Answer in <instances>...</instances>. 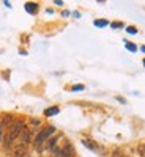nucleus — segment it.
<instances>
[{
    "label": "nucleus",
    "mask_w": 145,
    "mask_h": 157,
    "mask_svg": "<svg viewBox=\"0 0 145 157\" xmlns=\"http://www.w3.org/2000/svg\"><path fill=\"white\" fill-rule=\"evenodd\" d=\"M84 145H85V146H88L90 149H96V146H95V145H91V143H90L88 140H84Z\"/></svg>",
    "instance_id": "nucleus-9"
},
{
    "label": "nucleus",
    "mask_w": 145,
    "mask_h": 157,
    "mask_svg": "<svg viewBox=\"0 0 145 157\" xmlns=\"http://www.w3.org/2000/svg\"><path fill=\"white\" fill-rule=\"evenodd\" d=\"M2 137H3V126L0 124V141H2Z\"/></svg>",
    "instance_id": "nucleus-13"
},
{
    "label": "nucleus",
    "mask_w": 145,
    "mask_h": 157,
    "mask_svg": "<svg viewBox=\"0 0 145 157\" xmlns=\"http://www.w3.org/2000/svg\"><path fill=\"white\" fill-rule=\"evenodd\" d=\"M27 154V146L25 145H18V148L14 149V157H22V155H25Z\"/></svg>",
    "instance_id": "nucleus-3"
},
{
    "label": "nucleus",
    "mask_w": 145,
    "mask_h": 157,
    "mask_svg": "<svg viewBox=\"0 0 145 157\" xmlns=\"http://www.w3.org/2000/svg\"><path fill=\"white\" fill-rule=\"evenodd\" d=\"M107 24H109V22L104 21V19H96V21H95V25H96V27H106Z\"/></svg>",
    "instance_id": "nucleus-6"
},
{
    "label": "nucleus",
    "mask_w": 145,
    "mask_h": 157,
    "mask_svg": "<svg viewBox=\"0 0 145 157\" xmlns=\"http://www.w3.org/2000/svg\"><path fill=\"white\" fill-rule=\"evenodd\" d=\"M25 11L30 13V14H35V13L38 11V3H33V2H29V3H25Z\"/></svg>",
    "instance_id": "nucleus-4"
},
{
    "label": "nucleus",
    "mask_w": 145,
    "mask_h": 157,
    "mask_svg": "<svg viewBox=\"0 0 145 157\" xmlns=\"http://www.w3.org/2000/svg\"><path fill=\"white\" fill-rule=\"evenodd\" d=\"M54 3H55V5H58V6H62V5H63V2H62V0H55Z\"/></svg>",
    "instance_id": "nucleus-15"
},
{
    "label": "nucleus",
    "mask_w": 145,
    "mask_h": 157,
    "mask_svg": "<svg viewBox=\"0 0 145 157\" xmlns=\"http://www.w3.org/2000/svg\"><path fill=\"white\" fill-rule=\"evenodd\" d=\"M143 64H145V58H143Z\"/></svg>",
    "instance_id": "nucleus-16"
},
{
    "label": "nucleus",
    "mask_w": 145,
    "mask_h": 157,
    "mask_svg": "<svg viewBox=\"0 0 145 157\" xmlns=\"http://www.w3.org/2000/svg\"><path fill=\"white\" fill-rule=\"evenodd\" d=\"M24 130V123L22 121H14L10 124V129H8V134L5 137V148H11V143L14 141Z\"/></svg>",
    "instance_id": "nucleus-1"
},
{
    "label": "nucleus",
    "mask_w": 145,
    "mask_h": 157,
    "mask_svg": "<svg viewBox=\"0 0 145 157\" xmlns=\"http://www.w3.org/2000/svg\"><path fill=\"white\" fill-rule=\"evenodd\" d=\"M55 141H57V138H52V140H49V143H47V148H49V149H50V148H54Z\"/></svg>",
    "instance_id": "nucleus-10"
},
{
    "label": "nucleus",
    "mask_w": 145,
    "mask_h": 157,
    "mask_svg": "<svg viewBox=\"0 0 145 157\" xmlns=\"http://www.w3.org/2000/svg\"><path fill=\"white\" fill-rule=\"evenodd\" d=\"M126 49L131 50V52H136V50H137V47H136L134 44H129V43H126Z\"/></svg>",
    "instance_id": "nucleus-8"
},
{
    "label": "nucleus",
    "mask_w": 145,
    "mask_h": 157,
    "mask_svg": "<svg viewBox=\"0 0 145 157\" xmlns=\"http://www.w3.org/2000/svg\"><path fill=\"white\" fill-rule=\"evenodd\" d=\"M79 90H84V85H74L73 86V91H79Z\"/></svg>",
    "instance_id": "nucleus-12"
},
{
    "label": "nucleus",
    "mask_w": 145,
    "mask_h": 157,
    "mask_svg": "<svg viewBox=\"0 0 145 157\" xmlns=\"http://www.w3.org/2000/svg\"><path fill=\"white\" fill-rule=\"evenodd\" d=\"M55 132V127H52V126H47V127H44L41 132H39L38 135H36V138H35V148H41V145L43 143Z\"/></svg>",
    "instance_id": "nucleus-2"
},
{
    "label": "nucleus",
    "mask_w": 145,
    "mask_h": 157,
    "mask_svg": "<svg viewBox=\"0 0 145 157\" xmlns=\"http://www.w3.org/2000/svg\"><path fill=\"white\" fill-rule=\"evenodd\" d=\"M137 152L142 155V157H145V143H142V145H139V148H137Z\"/></svg>",
    "instance_id": "nucleus-7"
},
{
    "label": "nucleus",
    "mask_w": 145,
    "mask_h": 157,
    "mask_svg": "<svg viewBox=\"0 0 145 157\" xmlns=\"http://www.w3.org/2000/svg\"><path fill=\"white\" fill-rule=\"evenodd\" d=\"M60 110H58V107H50V109H47L46 112H44V115L46 116H52V115H57Z\"/></svg>",
    "instance_id": "nucleus-5"
},
{
    "label": "nucleus",
    "mask_w": 145,
    "mask_h": 157,
    "mask_svg": "<svg viewBox=\"0 0 145 157\" xmlns=\"http://www.w3.org/2000/svg\"><path fill=\"white\" fill-rule=\"evenodd\" d=\"M126 32H128V33H133V35H134V33H137V30H136L134 27H128V29H126Z\"/></svg>",
    "instance_id": "nucleus-11"
},
{
    "label": "nucleus",
    "mask_w": 145,
    "mask_h": 157,
    "mask_svg": "<svg viewBox=\"0 0 145 157\" xmlns=\"http://www.w3.org/2000/svg\"><path fill=\"white\" fill-rule=\"evenodd\" d=\"M112 27H122V24H120V22H114Z\"/></svg>",
    "instance_id": "nucleus-14"
}]
</instances>
